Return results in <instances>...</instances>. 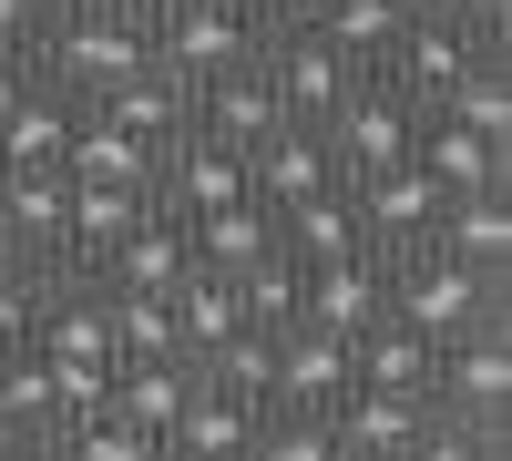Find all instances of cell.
<instances>
[{
	"label": "cell",
	"mask_w": 512,
	"mask_h": 461,
	"mask_svg": "<svg viewBox=\"0 0 512 461\" xmlns=\"http://www.w3.org/2000/svg\"><path fill=\"white\" fill-rule=\"evenodd\" d=\"M21 62H31V82L93 103V93H113L123 72L154 62V31H144V11H113V0H52Z\"/></svg>",
	"instance_id": "cell-1"
},
{
	"label": "cell",
	"mask_w": 512,
	"mask_h": 461,
	"mask_svg": "<svg viewBox=\"0 0 512 461\" xmlns=\"http://www.w3.org/2000/svg\"><path fill=\"white\" fill-rule=\"evenodd\" d=\"M390 318H410L420 339H461V328L512 318V308H502L492 267H461V257H441V246H400L390 257Z\"/></svg>",
	"instance_id": "cell-2"
},
{
	"label": "cell",
	"mask_w": 512,
	"mask_h": 461,
	"mask_svg": "<svg viewBox=\"0 0 512 461\" xmlns=\"http://www.w3.org/2000/svg\"><path fill=\"white\" fill-rule=\"evenodd\" d=\"M318 134H328V154H338V185H349V175H379V164H400V154H410L420 103H410V93H390L379 72H359L349 93L328 103V123H318Z\"/></svg>",
	"instance_id": "cell-3"
},
{
	"label": "cell",
	"mask_w": 512,
	"mask_h": 461,
	"mask_svg": "<svg viewBox=\"0 0 512 461\" xmlns=\"http://www.w3.org/2000/svg\"><path fill=\"white\" fill-rule=\"evenodd\" d=\"M482 62H492V41H482L472 21H410V31L390 41V62H379V82H390V93H410L420 113H441Z\"/></svg>",
	"instance_id": "cell-4"
},
{
	"label": "cell",
	"mask_w": 512,
	"mask_h": 461,
	"mask_svg": "<svg viewBox=\"0 0 512 461\" xmlns=\"http://www.w3.org/2000/svg\"><path fill=\"white\" fill-rule=\"evenodd\" d=\"M256 72H267V93H277V113H287V123H328V103L359 82V62H349V52H328L308 21L256 41Z\"/></svg>",
	"instance_id": "cell-5"
},
{
	"label": "cell",
	"mask_w": 512,
	"mask_h": 461,
	"mask_svg": "<svg viewBox=\"0 0 512 461\" xmlns=\"http://www.w3.org/2000/svg\"><path fill=\"white\" fill-rule=\"evenodd\" d=\"M420 421H431V400H420V390H369V380H349V390L328 400L338 461H410V451H420Z\"/></svg>",
	"instance_id": "cell-6"
},
{
	"label": "cell",
	"mask_w": 512,
	"mask_h": 461,
	"mask_svg": "<svg viewBox=\"0 0 512 461\" xmlns=\"http://www.w3.org/2000/svg\"><path fill=\"white\" fill-rule=\"evenodd\" d=\"M297 318H318V328H338V339H359L369 318H390V257H379V246H349V257L297 267Z\"/></svg>",
	"instance_id": "cell-7"
},
{
	"label": "cell",
	"mask_w": 512,
	"mask_h": 461,
	"mask_svg": "<svg viewBox=\"0 0 512 461\" xmlns=\"http://www.w3.org/2000/svg\"><path fill=\"white\" fill-rule=\"evenodd\" d=\"M154 62L175 72V82H205V72H226L256 52V31L236 21V0H175V11H154Z\"/></svg>",
	"instance_id": "cell-8"
},
{
	"label": "cell",
	"mask_w": 512,
	"mask_h": 461,
	"mask_svg": "<svg viewBox=\"0 0 512 461\" xmlns=\"http://www.w3.org/2000/svg\"><path fill=\"white\" fill-rule=\"evenodd\" d=\"M31 349H52V359H93V369H113V308H103V287L82 277V267H41V308H31Z\"/></svg>",
	"instance_id": "cell-9"
},
{
	"label": "cell",
	"mask_w": 512,
	"mask_h": 461,
	"mask_svg": "<svg viewBox=\"0 0 512 461\" xmlns=\"http://www.w3.org/2000/svg\"><path fill=\"white\" fill-rule=\"evenodd\" d=\"M349 205H359V246L400 257V246H420V236H431L441 185H431V175H420V164L400 154V164H379V175H349Z\"/></svg>",
	"instance_id": "cell-10"
},
{
	"label": "cell",
	"mask_w": 512,
	"mask_h": 461,
	"mask_svg": "<svg viewBox=\"0 0 512 461\" xmlns=\"http://www.w3.org/2000/svg\"><path fill=\"white\" fill-rule=\"evenodd\" d=\"M431 400H451V410H492V421H512V318H482V328H461V339H441Z\"/></svg>",
	"instance_id": "cell-11"
},
{
	"label": "cell",
	"mask_w": 512,
	"mask_h": 461,
	"mask_svg": "<svg viewBox=\"0 0 512 461\" xmlns=\"http://www.w3.org/2000/svg\"><path fill=\"white\" fill-rule=\"evenodd\" d=\"M410 164H420V175H431L441 195L512 185V144H482L472 123H451V113H420V134H410Z\"/></svg>",
	"instance_id": "cell-12"
},
{
	"label": "cell",
	"mask_w": 512,
	"mask_h": 461,
	"mask_svg": "<svg viewBox=\"0 0 512 461\" xmlns=\"http://www.w3.org/2000/svg\"><path fill=\"white\" fill-rule=\"evenodd\" d=\"M246 175H256V205H297V195L338 185V154H328L318 123H277V134L246 144Z\"/></svg>",
	"instance_id": "cell-13"
},
{
	"label": "cell",
	"mask_w": 512,
	"mask_h": 461,
	"mask_svg": "<svg viewBox=\"0 0 512 461\" xmlns=\"http://www.w3.org/2000/svg\"><path fill=\"white\" fill-rule=\"evenodd\" d=\"M0 216H11L21 257L62 267V236H72V175H62V164H11V175H0Z\"/></svg>",
	"instance_id": "cell-14"
},
{
	"label": "cell",
	"mask_w": 512,
	"mask_h": 461,
	"mask_svg": "<svg viewBox=\"0 0 512 461\" xmlns=\"http://www.w3.org/2000/svg\"><path fill=\"white\" fill-rule=\"evenodd\" d=\"M185 267H195V257H185V226L164 216V205H144V216L123 226V236H113L82 277H93V287H175Z\"/></svg>",
	"instance_id": "cell-15"
},
{
	"label": "cell",
	"mask_w": 512,
	"mask_h": 461,
	"mask_svg": "<svg viewBox=\"0 0 512 461\" xmlns=\"http://www.w3.org/2000/svg\"><path fill=\"white\" fill-rule=\"evenodd\" d=\"M420 246H441V257H461V267H512V185H482V195H441V216H431V236Z\"/></svg>",
	"instance_id": "cell-16"
},
{
	"label": "cell",
	"mask_w": 512,
	"mask_h": 461,
	"mask_svg": "<svg viewBox=\"0 0 512 461\" xmlns=\"http://www.w3.org/2000/svg\"><path fill=\"white\" fill-rule=\"evenodd\" d=\"M52 421H62V369L41 359L31 339L0 349V451H41Z\"/></svg>",
	"instance_id": "cell-17"
},
{
	"label": "cell",
	"mask_w": 512,
	"mask_h": 461,
	"mask_svg": "<svg viewBox=\"0 0 512 461\" xmlns=\"http://www.w3.org/2000/svg\"><path fill=\"white\" fill-rule=\"evenodd\" d=\"M195 93V134H226V144H256V134H277V93H267V72H256V52L246 62H226V72H205V82H185Z\"/></svg>",
	"instance_id": "cell-18"
},
{
	"label": "cell",
	"mask_w": 512,
	"mask_h": 461,
	"mask_svg": "<svg viewBox=\"0 0 512 461\" xmlns=\"http://www.w3.org/2000/svg\"><path fill=\"white\" fill-rule=\"evenodd\" d=\"M72 123H82L72 93H52V82H21V93L0 103V175H11V164H62V154H72Z\"/></svg>",
	"instance_id": "cell-19"
},
{
	"label": "cell",
	"mask_w": 512,
	"mask_h": 461,
	"mask_svg": "<svg viewBox=\"0 0 512 461\" xmlns=\"http://www.w3.org/2000/svg\"><path fill=\"white\" fill-rule=\"evenodd\" d=\"M338 390H349V339H338V328H318V318H287V328H277V390H267V400H308V410H328Z\"/></svg>",
	"instance_id": "cell-20"
},
{
	"label": "cell",
	"mask_w": 512,
	"mask_h": 461,
	"mask_svg": "<svg viewBox=\"0 0 512 461\" xmlns=\"http://www.w3.org/2000/svg\"><path fill=\"white\" fill-rule=\"evenodd\" d=\"M93 113H113L123 134H144V144L164 154V144H175L185 123H195V93H185V82L164 72V62H144V72H123L113 93H93Z\"/></svg>",
	"instance_id": "cell-21"
},
{
	"label": "cell",
	"mask_w": 512,
	"mask_h": 461,
	"mask_svg": "<svg viewBox=\"0 0 512 461\" xmlns=\"http://www.w3.org/2000/svg\"><path fill=\"white\" fill-rule=\"evenodd\" d=\"M185 226V257L205 267V277H236V267H256V257H267V246H277V216H267V205H216V216H175Z\"/></svg>",
	"instance_id": "cell-22"
},
{
	"label": "cell",
	"mask_w": 512,
	"mask_h": 461,
	"mask_svg": "<svg viewBox=\"0 0 512 461\" xmlns=\"http://www.w3.org/2000/svg\"><path fill=\"white\" fill-rule=\"evenodd\" d=\"M164 451H256V400L246 390H216V380H195L185 390V410L164 421Z\"/></svg>",
	"instance_id": "cell-23"
},
{
	"label": "cell",
	"mask_w": 512,
	"mask_h": 461,
	"mask_svg": "<svg viewBox=\"0 0 512 461\" xmlns=\"http://www.w3.org/2000/svg\"><path fill=\"white\" fill-rule=\"evenodd\" d=\"M267 216H277V257H297V267L349 257V246H359V205H349V185L297 195V205H267Z\"/></svg>",
	"instance_id": "cell-24"
},
{
	"label": "cell",
	"mask_w": 512,
	"mask_h": 461,
	"mask_svg": "<svg viewBox=\"0 0 512 461\" xmlns=\"http://www.w3.org/2000/svg\"><path fill=\"white\" fill-rule=\"evenodd\" d=\"M62 175H82V185H154V144H144V134H123L113 113H93V103H82Z\"/></svg>",
	"instance_id": "cell-25"
},
{
	"label": "cell",
	"mask_w": 512,
	"mask_h": 461,
	"mask_svg": "<svg viewBox=\"0 0 512 461\" xmlns=\"http://www.w3.org/2000/svg\"><path fill=\"white\" fill-rule=\"evenodd\" d=\"M41 451H62V461H164V441H154L144 421H123L113 400H82V410H62Z\"/></svg>",
	"instance_id": "cell-26"
},
{
	"label": "cell",
	"mask_w": 512,
	"mask_h": 461,
	"mask_svg": "<svg viewBox=\"0 0 512 461\" xmlns=\"http://www.w3.org/2000/svg\"><path fill=\"white\" fill-rule=\"evenodd\" d=\"M185 390H195L185 359H113V369H103V400L123 410V421H144L154 441H164V421L185 410Z\"/></svg>",
	"instance_id": "cell-27"
},
{
	"label": "cell",
	"mask_w": 512,
	"mask_h": 461,
	"mask_svg": "<svg viewBox=\"0 0 512 461\" xmlns=\"http://www.w3.org/2000/svg\"><path fill=\"white\" fill-rule=\"evenodd\" d=\"M308 31L328 41V52H349L359 72H379V62H390V41L410 31V11H400V0H318Z\"/></svg>",
	"instance_id": "cell-28"
},
{
	"label": "cell",
	"mask_w": 512,
	"mask_h": 461,
	"mask_svg": "<svg viewBox=\"0 0 512 461\" xmlns=\"http://www.w3.org/2000/svg\"><path fill=\"white\" fill-rule=\"evenodd\" d=\"M103 308H113V359H185L175 287H103Z\"/></svg>",
	"instance_id": "cell-29"
},
{
	"label": "cell",
	"mask_w": 512,
	"mask_h": 461,
	"mask_svg": "<svg viewBox=\"0 0 512 461\" xmlns=\"http://www.w3.org/2000/svg\"><path fill=\"white\" fill-rule=\"evenodd\" d=\"M144 205H154V185H82V175H72V236H62V267H93L103 246L144 216Z\"/></svg>",
	"instance_id": "cell-30"
},
{
	"label": "cell",
	"mask_w": 512,
	"mask_h": 461,
	"mask_svg": "<svg viewBox=\"0 0 512 461\" xmlns=\"http://www.w3.org/2000/svg\"><path fill=\"white\" fill-rule=\"evenodd\" d=\"M185 369H195V380H216V390L267 400V390H277V328H256V318H246V328H226V339L205 349V359H185Z\"/></svg>",
	"instance_id": "cell-31"
},
{
	"label": "cell",
	"mask_w": 512,
	"mask_h": 461,
	"mask_svg": "<svg viewBox=\"0 0 512 461\" xmlns=\"http://www.w3.org/2000/svg\"><path fill=\"white\" fill-rule=\"evenodd\" d=\"M441 113H451V123H472L482 144H512V62L492 52V62H482L472 82H461V93H451Z\"/></svg>",
	"instance_id": "cell-32"
},
{
	"label": "cell",
	"mask_w": 512,
	"mask_h": 461,
	"mask_svg": "<svg viewBox=\"0 0 512 461\" xmlns=\"http://www.w3.org/2000/svg\"><path fill=\"white\" fill-rule=\"evenodd\" d=\"M226 287H236V308H246L256 328H287V318H297V257H277V246H267L256 267H236Z\"/></svg>",
	"instance_id": "cell-33"
},
{
	"label": "cell",
	"mask_w": 512,
	"mask_h": 461,
	"mask_svg": "<svg viewBox=\"0 0 512 461\" xmlns=\"http://www.w3.org/2000/svg\"><path fill=\"white\" fill-rule=\"evenodd\" d=\"M31 308H41V257L0 267V349H21V339H31Z\"/></svg>",
	"instance_id": "cell-34"
},
{
	"label": "cell",
	"mask_w": 512,
	"mask_h": 461,
	"mask_svg": "<svg viewBox=\"0 0 512 461\" xmlns=\"http://www.w3.org/2000/svg\"><path fill=\"white\" fill-rule=\"evenodd\" d=\"M308 11H318V0H236V21H246L256 41H267V31H297Z\"/></svg>",
	"instance_id": "cell-35"
},
{
	"label": "cell",
	"mask_w": 512,
	"mask_h": 461,
	"mask_svg": "<svg viewBox=\"0 0 512 461\" xmlns=\"http://www.w3.org/2000/svg\"><path fill=\"white\" fill-rule=\"evenodd\" d=\"M41 11H52V0H0V52H31V31H41Z\"/></svg>",
	"instance_id": "cell-36"
},
{
	"label": "cell",
	"mask_w": 512,
	"mask_h": 461,
	"mask_svg": "<svg viewBox=\"0 0 512 461\" xmlns=\"http://www.w3.org/2000/svg\"><path fill=\"white\" fill-rule=\"evenodd\" d=\"M400 11H410V21H472L482 0H400Z\"/></svg>",
	"instance_id": "cell-37"
},
{
	"label": "cell",
	"mask_w": 512,
	"mask_h": 461,
	"mask_svg": "<svg viewBox=\"0 0 512 461\" xmlns=\"http://www.w3.org/2000/svg\"><path fill=\"white\" fill-rule=\"evenodd\" d=\"M21 82H31V62H21V52H0V103H11Z\"/></svg>",
	"instance_id": "cell-38"
},
{
	"label": "cell",
	"mask_w": 512,
	"mask_h": 461,
	"mask_svg": "<svg viewBox=\"0 0 512 461\" xmlns=\"http://www.w3.org/2000/svg\"><path fill=\"white\" fill-rule=\"evenodd\" d=\"M0 267H21V236H11V216H0Z\"/></svg>",
	"instance_id": "cell-39"
},
{
	"label": "cell",
	"mask_w": 512,
	"mask_h": 461,
	"mask_svg": "<svg viewBox=\"0 0 512 461\" xmlns=\"http://www.w3.org/2000/svg\"><path fill=\"white\" fill-rule=\"evenodd\" d=\"M134 11H144V21H154V11H175V0H134Z\"/></svg>",
	"instance_id": "cell-40"
},
{
	"label": "cell",
	"mask_w": 512,
	"mask_h": 461,
	"mask_svg": "<svg viewBox=\"0 0 512 461\" xmlns=\"http://www.w3.org/2000/svg\"><path fill=\"white\" fill-rule=\"evenodd\" d=\"M113 11H134V0H113Z\"/></svg>",
	"instance_id": "cell-41"
}]
</instances>
